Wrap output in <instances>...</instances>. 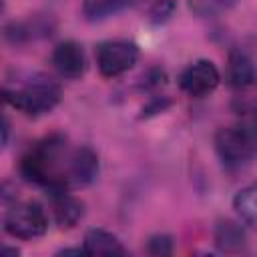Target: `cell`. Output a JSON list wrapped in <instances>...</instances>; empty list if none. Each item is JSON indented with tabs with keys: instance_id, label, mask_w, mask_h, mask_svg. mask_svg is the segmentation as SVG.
Segmentation results:
<instances>
[{
	"instance_id": "cell-13",
	"label": "cell",
	"mask_w": 257,
	"mask_h": 257,
	"mask_svg": "<svg viewBox=\"0 0 257 257\" xmlns=\"http://www.w3.org/2000/svg\"><path fill=\"white\" fill-rule=\"evenodd\" d=\"M213 239H215V245L225 251V253H235V251H241L245 249L247 245V235H245V229L237 223V221H231V219H223L215 225V233H213Z\"/></svg>"
},
{
	"instance_id": "cell-21",
	"label": "cell",
	"mask_w": 257,
	"mask_h": 257,
	"mask_svg": "<svg viewBox=\"0 0 257 257\" xmlns=\"http://www.w3.org/2000/svg\"><path fill=\"white\" fill-rule=\"evenodd\" d=\"M241 112H243V120L241 122H245L249 128H253L257 133V102L249 104V106H243Z\"/></svg>"
},
{
	"instance_id": "cell-16",
	"label": "cell",
	"mask_w": 257,
	"mask_h": 257,
	"mask_svg": "<svg viewBox=\"0 0 257 257\" xmlns=\"http://www.w3.org/2000/svg\"><path fill=\"white\" fill-rule=\"evenodd\" d=\"M237 0H187L189 8L193 14L197 16H215V14H221L225 10H229Z\"/></svg>"
},
{
	"instance_id": "cell-10",
	"label": "cell",
	"mask_w": 257,
	"mask_h": 257,
	"mask_svg": "<svg viewBox=\"0 0 257 257\" xmlns=\"http://www.w3.org/2000/svg\"><path fill=\"white\" fill-rule=\"evenodd\" d=\"M225 80L231 88L245 90L257 82V66L245 50H231L225 64Z\"/></svg>"
},
{
	"instance_id": "cell-14",
	"label": "cell",
	"mask_w": 257,
	"mask_h": 257,
	"mask_svg": "<svg viewBox=\"0 0 257 257\" xmlns=\"http://www.w3.org/2000/svg\"><path fill=\"white\" fill-rule=\"evenodd\" d=\"M233 209L245 225L257 229V181L245 185L233 197Z\"/></svg>"
},
{
	"instance_id": "cell-12",
	"label": "cell",
	"mask_w": 257,
	"mask_h": 257,
	"mask_svg": "<svg viewBox=\"0 0 257 257\" xmlns=\"http://www.w3.org/2000/svg\"><path fill=\"white\" fill-rule=\"evenodd\" d=\"M52 22L50 18L46 16H34L32 20H22V22H12L6 26L4 34L10 42L14 44H22V42H28V40H34V38H42V36H48L50 30H52Z\"/></svg>"
},
{
	"instance_id": "cell-17",
	"label": "cell",
	"mask_w": 257,
	"mask_h": 257,
	"mask_svg": "<svg viewBox=\"0 0 257 257\" xmlns=\"http://www.w3.org/2000/svg\"><path fill=\"white\" fill-rule=\"evenodd\" d=\"M177 12V0H155L149 8V22L151 24H165Z\"/></svg>"
},
{
	"instance_id": "cell-7",
	"label": "cell",
	"mask_w": 257,
	"mask_h": 257,
	"mask_svg": "<svg viewBox=\"0 0 257 257\" xmlns=\"http://www.w3.org/2000/svg\"><path fill=\"white\" fill-rule=\"evenodd\" d=\"M50 62L62 78L76 80L86 72V54L82 46L74 40L58 42L50 54Z\"/></svg>"
},
{
	"instance_id": "cell-3",
	"label": "cell",
	"mask_w": 257,
	"mask_h": 257,
	"mask_svg": "<svg viewBox=\"0 0 257 257\" xmlns=\"http://www.w3.org/2000/svg\"><path fill=\"white\" fill-rule=\"evenodd\" d=\"M215 151L229 171H239L257 159V133L245 122L223 126L215 133Z\"/></svg>"
},
{
	"instance_id": "cell-1",
	"label": "cell",
	"mask_w": 257,
	"mask_h": 257,
	"mask_svg": "<svg viewBox=\"0 0 257 257\" xmlns=\"http://www.w3.org/2000/svg\"><path fill=\"white\" fill-rule=\"evenodd\" d=\"M72 149H68V141L64 135L54 133L38 143H34L20 159V175L44 187L46 191L52 189H70L68 185V161Z\"/></svg>"
},
{
	"instance_id": "cell-2",
	"label": "cell",
	"mask_w": 257,
	"mask_h": 257,
	"mask_svg": "<svg viewBox=\"0 0 257 257\" xmlns=\"http://www.w3.org/2000/svg\"><path fill=\"white\" fill-rule=\"evenodd\" d=\"M4 100L26 116H42L50 112L62 96L58 82L42 72H18L14 80H6L2 88Z\"/></svg>"
},
{
	"instance_id": "cell-18",
	"label": "cell",
	"mask_w": 257,
	"mask_h": 257,
	"mask_svg": "<svg viewBox=\"0 0 257 257\" xmlns=\"http://www.w3.org/2000/svg\"><path fill=\"white\" fill-rule=\"evenodd\" d=\"M147 253L151 255H171L173 253V237L167 233H157L147 241Z\"/></svg>"
},
{
	"instance_id": "cell-22",
	"label": "cell",
	"mask_w": 257,
	"mask_h": 257,
	"mask_svg": "<svg viewBox=\"0 0 257 257\" xmlns=\"http://www.w3.org/2000/svg\"><path fill=\"white\" fill-rule=\"evenodd\" d=\"M2 253L8 257V255H18V249H10V247H4L2 249Z\"/></svg>"
},
{
	"instance_id": "cell-15",
	"label": "cell",
	"mask_w": 257,
	"mask_h": 257,
	"mask_svg": "<svg viewBox=\"0 0 257 257\" xmlns=\"http://www.w3.org/2000/svg\"><path fill=\"white\" fill-rule=\"evenodd\" d=\"M122 4V0H82V16L88 22H98L114 14Z\"/></svg>"
},
{
	"instance_id": "cell-11",
	"label": "cell",
	"mask_w": 257,
	"mask_h": 257,
	"mask_svg": "<svg viewBox=\"0 0 257 257\" xmlns=\"http://www.w3.org/2000/svg\"><path fill=\"white\" fill-rule=\"evenodd\" d=\"M82 249L84 255H126V247L122 245V241L102 227H94L84 233Z\"/></svg>"
},
{
	"instance_id": "cell-23",
	"label": "cell",
	"mask_w": 257,
	"mask_h": 257,
	"mask_svg": "<svg viewBox=\"0 0 257 257\" xmlns=\"http://www.w3.org/2000/svg\"><path fill=\"white\" fill-rule=\"evenodd\" d=\"M141 2H145V0H122L124 6H137V4H141Z\"/></svg>"
},
{
	"instance_id": "cell-5",
	"label": "cell",
	"mask_w": 257,
	"mask_h": 257,
	"mask_svg": "<svg viewBox=\"0 0 257 257\" xmlns=\"http://www.w3.org/2000/svg\"><path fill=\"white\" fill-rule=\"evenodd\" d=\"M139 60V48L131 40L114 38L104 40L96 46V66L106 78H116L128 72Z\"/></svg>"
},
{
	"instance_id": "cell-20",
	"label": "cell",
	"mask_w": 257,
	"mask_h": 257,
	"mask_svg": "<svg viewBox=\"0 0 257 257\" xmlns=\"http://www.w3.org/2000/svg\"><path fill=\"white\" fill-rule=\"evenodd\" d=\"M169 104H171V100H169V98H165V96H155V98L151 100V104H147V106L143 108V116H151V114L163 112Z\"/></svg>"
},
{
	"instance_id": "cell-4",
	"label": "cell",
	"mask_w": 257,
	"mask_h": 257,
	"mask_svg": "<svg viewBox=\"0 0 257 257\" xmlns=\"http://www.w3.org/2000/svg\"><path fill=\"white\" fill-rule=\"evenodd\" d=\"M4 213V231L14 239H36L48 229V215L38 201L32 199H12Z\"/></svg>"
},
{
	"instance_id": "cell-6",
	"label": "cell",
	"mask_w": 257,
	"mask_h": 257,
	"mask_svg": "<svg viewBox=\"0 0 257 257\" xmlns=\"http://www.w3.org/2000/svg\"><path fill=\"white\" fill-rule=\"evenodd\" d=\"M221 82V72L215 66V62L207 58H199L183 68L179 74V86L185 94L193 98H201L211 94Z\"/></svg>"
},
{
	"instance_id": "cell-19",
	"label": "cell",
	"mask_w": 257,
	"mask_h": 257,
	"mask_svg": "<svg viewBox=\"0 0 257 257\" xmlns=\"http://www.w3.org/2000/svg\"><path fill=\"white\" fill-rule=\"evenodd\" d=\"M165 82V72L159 70V68H151L147 74H145V80L141 82V88L145 90H151V88H157Z\"/></svg>"
},
{
	"instance_id": "cell-8",
	"label": "cell",
	"mask_w": 257,
	"mask_h": 257,
	"mask_svg": "<svg viewBox=\"0 0 257 257\" xmlns=\"http://www.w3.org/2000/svg\"><path fill=\"white\" fill-rule=\"evenodd\" d=\"M100 171L98 155L94 149L82 145L72 149L70 161H68V185L70 187H88L96 181Z\"/></svg>"
},
{
	"instance_id": "cell-9",
	"label": "cell",
	"mask_w": 257,
	"mask_h": 257,
	"mask_svg": "<svg viewBox=\"0 0 257 257\" xmlns=\"http://www.w3.org/2000/svg\"><path fill=\"white\" fill-rule=\"evenodd\" d=\"M48 197L54 223L60 229H72L74 225H78V221L84 215V205L70 193V189H52L48 191Z\"/></svg>"
}]
</instances>
